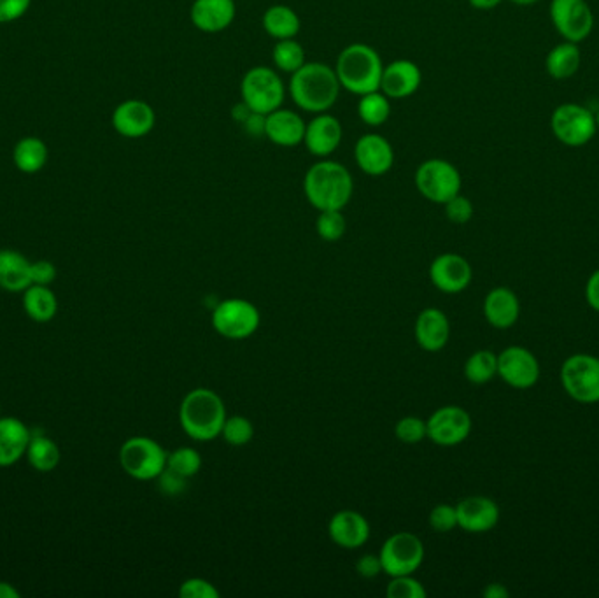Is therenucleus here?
Instances as JSON below:
<instances>
[{"label":"nucleus","instance_id":"1","mask_svg":"<svg viewBox=\"0 0 599 598\" xmlns=\"http://www.w3.org/2000/svg\"><path fill=\"white\" fill-rule=\"evenodd\" d=\"M340 81L330 65L305 62L289 79V95L307 113H328L339 99Z\"/></svg>","mask_w":599,"mask_h":598},{"label":"nucleus","instance_id":"2","mask_svg":"<svg viewBox=\"0 0 599 598\" xmlns=\"http://www.w3.org/2000/svg\"><path fill=\"white\" fill-rule=\"evenodd\" d=\"M304 192L318 211H342L353 199V176L344 165L323 158L305 174Z\"/></svg>","mask_w":599,"mask_h":598},{"label":"nucleus","instance_id":"3","mask_svg":"<svg viewBox=\"0 0 599 598\" xmlns=\"http://www.w3.org/2000/svg\"><path fill=\"white\" fill-rule=\"evenodd\" d=\"M226 416L225 402L209 388L191 390L179 407L181 428L193 441L207 442L219 437Z\"/></svg>","mask_w":599,"mask_h":598},{"label":"nucleus","instance_id":"4","mask_svg":"<svg viewBox=\"0 0 599 598\" xmlns=\"http://www.w3.org/2000/svg\"><path fill=\"white\" fill-rule=\"evenodd\" d=\"M382 71L384 64L379 53L363 43L346 46L335 65L340 86L360 97L381 90Z\"/></svg>","mask_w":599,"mask_h":598},{"label":"nucleus","instance_id":"5","mask_svg":"<svg viewBox=\"0 0 599 598\" xmlns=\"http://www.w3.org/2000/svg\"><path fill=\"white\" fill-rule=\"evenodd\" d=\"M167 456L169 453L160 442L137 435L121 444L120 465L128 476L137 481H156L167 467Z\"/></svg>","mask_w":599,"mask_h":598},{"label":"nucleus","instance_id":"6","mask_svg":"<svg viewBox=\"0 0 599 598\" xmlns=\"http://www.w3.org/2000/svg\"><path fill=\"white\" fill-rule=\"evenodd\" d=\"M240 95H242V102L253 113L267 116L282 106L286 97V86L274 69L260 65L249 69L244 74L240 83Z\"/></svg>","mask_w":599,"mask_h":598},{"label":"nucleus","instance_id":"7","mask_svg":"<svg viewBox=\"0 0 599 598\" xmlns=\"http://www.w3.org/2000/svg\"><path fill=\"white\" fill-rule=\"evenodd\" d=\"M561 383L564 392L578 404H598V356L585 355V353L568 356L561 365Z\"/></svg>","mask_w":599,"mask_h":598},{"label":"nucleus","instance_id":"8","mask_svg":"<svg viewBox=\"0 0 599 598\" xmlns=\"http://www.w3.org/2000/svg\"><path fill=\"white\" fill-rule=\"evenodd\" d=\"M212 328L230 341H242L260 328L261 316L253 302L244 299H226L212 311Z\"/></svg>","mask_w":599,"mask_h":598},{"label":"nucleus","instance_id":"9","mask_svg":"<svg viewBox=\"0 0 599 598\" xmlns=\"http://www.w3.org/2000/svg\"><path fill=\"white\" fill-rule=\"evenodd\" d=\"M461 174L444 158H430L417 167L416 186L424 199L444 206L461 193Z\"/></svg>","mask_w":599,"mask_h":598},{"label":"nucleus","instance_id":"10","mask_svg":"<svg viewBox=\"0 0 599 598\" xmlns=\"http://www.w3.org/2000/svg\"><path fill=\"white\" fill-rule=\"evenodd\" d=\"M382 570L389 577L414 574L424 562V544L412 532H398L382 544Z\"/></svg>","mask_w":599,"mask_h":598},{"label":"nucleus","instance_id":"11","mask_svg":"<svg viewBox=\"0 0 599 598\" xmlns=\"http://www.w3.org/2000/svg\"><path fill=\"white\" fill-rule=\"evenodd\" d=\"M550 127L554 136L571 148H580L589 143L596 130V116L580 104H563L552 113Z\"/></svg>","mask_w":599,"mask_h":598},{"label":"nucleus","instance_id":"12","mask_svg":"<svg viewBox=\"0 0 599 598\" xmlns=\"http://www.w3.org/2000/svg\"><path fill=\"white\" fill-rule=\"evenodd\" d=\"M428 439L437 446L452 448L468 439L472 434L473 421L470 413L459 406H445L437 409L426 420Z\"/></svg>","mask_w":599,"mask_h":598},{"label":"nucleus","instance_id":"13","mask_svg":"<svg viewBox=\"0 0 599 598\" xmlns=\"http://www.w3.org/2000/svg\"><path fill=\"white\" fill-rule=\"evenodd\" d=\"M550 18L557 32L570 43L584 41L594 27V16L585 0H552Z\"/></svg>","mask_w":599,"mask_h":598},{"label":"nucleus","instance_id":"14","mask_svg":"<svg viewBox=\"0 0 599 598\" xmlns=\"http://www.w3.org/2000/svg\"><path fill=\"white\" fill-rule=\"evenodd\" d=\"M498 376L515 390H528L540 379V364L529 349L508 346L498 355Z\"/></svg>","mask_w":599,"mask_h":598},{"label":"nucleus","instance_id":"15","mask_svg":"<svg viewBox=\"0 0 599 598\" xmlns=\"http://www.w3.org/2000/svg\"><path fill=\"white\" fill-rule=\"evenodd\" d=\"M472 278V265L458 253H444L431 262V283L442 293L456 295L465 292Z\"/></svg>","mask_w":599,"mask_h":598},{"label":"nucleus","instance_id":"16","mask_svg":"<svg viewBox=\"0 0 599 598\" xmlns=\"http://www.w3.org/2000/svg\"><path fill=\"white\" fill-rule=\"evenodd\" d=\"M354 160L361 172L372 178H379L391 171L395 164V151L386 137L367 134L354 146Z\"/></svg>","mask_w":599,"mask_h":598},{"label":"nucleus","instance_id":"17","mask_svg":"<svg viewBox=\"0 0 599 598\" xmlns=\"http://www.w3.org/2000/svg\"><path fill=\"white\" fill-rule=\"evenodd\" d=\"M458 527L468 534L491 532L500 521V507L489 497L475 495L466 497L456 504Z\"/></svg>","mask_w":599,"mask_h":598},{"label":"nucleus","instance_id":"18","mask_svg":"<svg viewBox=\"0 0 599 598\" xmlns=\"http://www.w3.org/2000/svg\"><path fill=\"white\" fill-rule=\"evenodd\" d=\"M155 123V111L144 100H125L114 109V130L128 139L148 136L149 132L155 129Z\"/></svg>","mask_w":599,"mask_h":598},{"label":"nucleus","instance_id":"19","mask_svg":"<svg viewBox=\"0 0 599 598\" xmlns=\"http://www.w3.org/2000/svg\"><path fill=\"white\" fill-rule=\"evenodd\" d=\"M342 137V123L332 114L319 113L305 127L304 144L314 157L326 158L339 150Z\"/></svg>","mask_w":599,"mask_h":598},{"label":"nucleus","instance_id":"20","mask_svg":"<svg viewBox=\"0 0 599 598\" xmlns=\"http://www.w3.org/2000/svg\"><path fill=\"white\" fill-rule=\"evenodd\" d=\"M328 534L339 548H363L370 539V523L363 514L353 509H344L332 516L328 523Z\"/></svg>","mask_w":599,"mask_h":598},{"label":"nucleus","instance_id":"21","mask_svg":"<svg viewBox=\"0 0 599 598\" xmlns=\"http://www.w3.org/2000/svg\"><path fill=\"white\" fill-rule=\"evenodd\" d=\"M423 83V72L410 60H395L384 67L381 92L389 99H407L419 90Z\"/></svg>","mask_w":599,"mask_h":598},{"label":"nucleus","instance_id":"22","mask_svg":"<svg viewBox=\"0 0 599 598\" xmlns=\"http://www.w3.org/2000/svg\"><path fill=\"white\" fill-rule=\"evenodd\" d=\"M304 118L289 109H275L265 116V137L270 143L281 148H295L304 143Z\"/></svg>","mask_w":599,"mask_h":598},{"label":"nucleus","instance_id":"23","mask_svg":"<svg viewBox=\"0 0 599 598\" xmlns=\"http://www.w3.org/2000/svg\"><path fill=\"white\" fill-rule=\"evenodd\" d=\"M414 335L419 348L428 353H438L451 339V321L444 311L437 307H428L417 316Z\"/></svg>","mask_w":599,"mask_h":598},{"label":"nucleus","instance_id":"24","mask_svg":"<svg viewBox=\"0 0 599 598\" xmlns=\"http://www.w3.org/2000/svg\"><path fill=\"white\" fill-rule=\"evenodd\" d=\"M233 0H195L191 6V23L205 34H218L228 29L235 20Z\"/></svg>","mask_w":599,"mask_h":598},{"label":"nucleus","instance_id":"25","mask_svg":"<svg viewBox=\"0 0 599 598\" xmlns=\"http://www.w3.org/2000/svg\"><path fill=\"white\" fill-rule=\"evenodd\" d=\"M484 316L491 327L500 330L514 327L521 316L519 297L507 286L493 288L484 299Z\"/></svg>","mask_w":599,"mask_h":598},{"label":"nucleus","instance_id":"26","mask_svg":"<svg viewBox=\"0 0 599 598\" xmlns=\"http://www.w3.org/2000/svg\"><path fill=\"white\" fill-rule=\"evenodd\" d=\"M29 427L18 418H0V467H11L27 455L29 449Z\"/></svg>","mask_w":599,"mask_h":598},{"label":"nucleus","instance_id":"27","mask_svg":"<svg viewBox=\"0 0 599 598\" xmlns=\"http://www.w3.org/2000/svg\"><path fill=\"white\" fill-rule=\"evenodd\" d=\"M29 258L20 251L0 250V288L9 293H23L30 285Z\"/></svg>","mask_w":599,"mask_h":598},{"label":"nucleus","instance_id":"28","mask_svg":"<svg viewBox=\"0 0 599 598\" xmlns=\"http://www.w3.org/2000/svg\"><path fill=\"white\" fill-rule=\"evenodd\" d=\"M23 309L36 323H48L58 313V299L50 286L30 285L23 292Z\"/></svg>","mask_w":599,"mask_h":598},{"label":"nucleus","instance_id":"29","mask_svg":"<svg viewBox=\"0 0 599 598\" xmlns=\"http://www.w3.org/2000/svg\"><path fill=\"white\" fill-rule=\"evenodd\" d=\"M300 27L302 23L295 11L282 4L268 8L263 15V29L268 36L274 37L277 41L295 39L300 32Z\"/></svg>","mask_w":599,"mask_h":598},{"label":"nucleus","instance_id":"30","mask_svg":"<svg viewBox=\"0 0 599 598\" xmlns=\"http://www.w3.org/2000/svg\"><path fill=\"white\" fill-rule=\"evenodd\" d=\"M545 67L554 79H568L575 76V72L580 67V50L577 43L564 41L557 44L545 58Z\"/></svg>","mask_w":599,"mask_h":598},{"label":"nucleus","instance_id":"31","mask_svg":"<svg viewBox=\"0 0 599 598\" xmlns=\"http://www.w3.org/2000/svg\"><path fill=\"white\" fill-rule=\"evenodd\" d=\"M16 167L25 174H36L48 162V148L37 137H25L13 151Z\"/></svg>","mask_w":599,"mask_h":598},{"label":"nucleus","instance_id":"32","mask_svg":"<svg viewBox=\"0 0 599 598\" xmlns=\"http://www.w3.org/2000/svg\"><path fill=\"white\" fill-rule=\"evenodd\" d=\"M25 456L37 472H51L57 469L62 458L57 442L50 439L48 435H32Z\"/></svg>","mask_w":599,"mask_h":598},{"label":"nucleus","instance_id":"33","mask_svg":"<svg viewBox=\"0 0 599 598\" xmlns=\"http://www.w3.org/2000/svg\"><path fill=\"white\" fill-rule=\"evenodd\" d=\"M498 376V355L489 349H479L465 362V378L473 385H486Z\"/></svg>","mask_w":599,"mask_h":598},{"label":"nucleus","instance_id":"34","mask_svg":"<svg viewBox=\"0 0 599 598\" xmlns=\"http://www.w3.org/2000/svg\"><path fill=\"white\" fill-rule=\"evenodd\" d=\"M358 114H360L361 122L368 127H381L388 122L389 116H391L389 97H386L381 90L361 95L360 102H358Z\"/></svg>","mask_w":599,"mask_h":598},{"label":"nucleus","instance_id":"35","mask_svg":"<svg viewBox=\"0 0 599 598\" xmlns=\"http://www.w3.org/2000/svg\"><path fill=\"white\" fill-rule=\"evenodd\" d=\"M275 67L286 74H293L305 64V50L295 39L277 41L272 50Z\"/></svg>","mask_w":599,"mask_h":598},{"label":"nucleus","instance_id":"36","mask_svg":"<svg viewBox=\"0 0 599 598\" xmlns=\"http://www.w3.org/2000/svg\"><path fill=\"white\" fill-rule=\"evenodd\" d=\"M221 437H223L230 446H233V448L246 446V444L253 441V423H251L249 418L240 416V414L226 416L225 425H223V430H221Z\"/></svg>","mask_w":599,"mask_h":598},{"label":"nucleus","instance_id":"37","mask_svg":"<svg viewBox=\"0 0 599 598\" xmlns=\"http://www.w3.org/2000/svg\"><path fill=\"white\" fill-rule=\"evenodd\" d=\"M167 467L176 470L177 474L191 479L202 469V455L195 448H177L167 456Z\"/></svg>","mask_w":599,"mask_h":598},{"label":"nucleus","instance_id":"38","mask_svg":"<svg viewBox=\"0 0 599 598\" xmlns=\"http://www.w3.org/2000/svg\"><path fill=\"white\" fill-rule=\"evenodd\" d=\"M346 218L342 211H319L316 220L318 235L326 243H337L346 234Z\"/></svg>","mask_w":599,"mask_h":598},{"label":"nucleus","instance_id":"39","mask_svg":"<svg viewBox=\"0 0 599 598\" xmlns=\"http://www.w3.org/2000/svg\"><path fill=\"white\" fill-rule=\"evenodd\" d=\"M386 595L389 598H424L428 595V591L423 583L414 577V574H407V576L391 577Z\"/></svg>","mask_w":599,"mask_h":598},{"label":"nucleus","instance_id":"40","mask_svg":"<svg viewBox=\"0 0 599 598\" xmlns=\"http://www.w3.org/2000/svg\"><path fill=\"white\" fill-rule=\"evenodd\" d=\"M395 435L403 444H419L428 437V425L419 416H405L396 423Z\"/></svg>","mask_w":599,"mask_h":598},{"label":"nucleus","instance_id":"41","mask_svg":"<svg viewBox=\"0 0 599 598\" xmlns=\"http://www.w3.org/2000/svg\"><path fill=\"white\" fill-rule=\"evenodd\" d=\"M428 521H430V527L437 534H449L454 528H458V511H456V506L438 504V506L431 509Z\"/></svg>","mask_w":599,"mask_h":598},{"label":"nucleus","instance_id":"42","mask_svg":"<svg viewBox=\"0 0 599 598\" xmlns=\"http://www.w3.org/2000/svg\"><path fill=\"white\" fill-rule=\"evenodd\" d=\"M445 216L451 223L456 225H465L468 221L473 218V204L472 200L466 199L461 193H458L456 197H452L451 200H447L444 204Z\"/></svg>","mask_w":599,"mask_h":598},{"label":"nucleus","instance_id":"43","mask_svg":"<svg viewBox=\"0 0 599 598\" xmlns=\"http://www.w3.org/2000/svg\"><path fill=\"white\" fill-rule=\"evenodd\" d=\"M181 598H219V590L207 579L190 577L179 588Z\"/></svg>","mask_w":599,"mask_h":598},{"label":"nucleus","instance_id":"44","mask_svg":"<svg viewBox=\"0 0 599 598\" xmlns=\"http://www.w3.org/2000/svg\"><path fill=\"white\" fill-rule=\"evenodd\" d=\"M156 481H158V490L169 497H177L188 488V477L177 474L176 470L169 467H165L162 474L156 477Z\"/></svg>","mask_w":599,"mask_h":598},{"label":"nucleus","instance_id":"45","mask_svg":"<svg viewBox=\"0 0 599 598\" xmlns=\"http://www.w3.org/2000/svg\"><path fill=\"white\" fill-rule=\"evenodd\" d=\"M32 285L50 286L57 279V267L48 260H39L30 265Z\"/></svg>","mask_w":599,"mask_h":598},{"label":"nucleus","instance_id":"46","mask_svg":"<svg viewBox=\"0 0 599 598\" xmlns=\"http://www.w3.org/2000/svg\"><path fill=\"white\" fill-rule=\"evenodd\" d=\"M32 0H0V23L20 20L30 8Z\"/></svg>","mask_w":599,"mask_h":598},{"label":"nucleus","instance_id":"47","mask_svg":"<svg viewBox=\"0 0 599 598\" xmlns=\"http://www.w3.org/2000/svg\"><path fill=\"white\" fill-rule=\"evenodd\" d=\"M356 572L360 574L361 577H365V579H374V577L379 576L382 570V562L381 556L379 555H363L361 558H358V562H356Z\"/></svg>","mask_w":599,"mask_h":598},{"label":"nucleus","instance_id":"48","mask_svg":"<svg viewBox=\"0 0 599 598\" xmlns=\"http://www.w3.org/2000/svg\"><path fill=\"white\" fill-rule=\"evenodd\" d=\"M585 299L587 304L598 311L599 313V269L598 271L592 272L589 279H587V285H585Z\"/></svg>","mask_w":599,"mask_h":598},{"label":"nucleus","instance_id":"49","mask_svg":"<svg viewBox=\"0 0 599 598\" xmlns=\"http://www.w3.org/2000/svg\"><path fill=\"white\" fill-rule=\"evenodd\" d=\"M482 595L486 598H508L510 597V591L500 583H491L487 584L484 591H482Z\"/></svg>","mask_w":599,"mask_h":598},{"label":"nucleus","instance_id":"50","mask_svg":"<svg viewBox=\"0 0 599 598\" xmlns=\"http://www.w3.org/2000/svg\"><path fill=\"white\" fill-rule=\"evenodd\" d=\"M472 4V8L480 9V11H489L496 6H500L501 0H468Z\"/></svg>","mask_w":599,"mask_h":598},{"label":"nucleus","instance_id":"51","mask_svg":"<svg viewBox=\"0 0 599 598\" xmlns=\"http://www.w3.org/2000/svg\"><path fill=\"white\" fill-rule=\"evenodd\" d=\"M0 598H20V591L13 584L0 581Z\"/></svg>","mask_w":599,"mask_h":598},{"label":"nucleus","instance_id":"52","mask_svg":"<svg viewBox=\"0 0 599 598\" xmlns=\"http://www.w3.org/2000/svg\"><path fill=\"white\" fill-rule=\"evenodd\" d=\"M510 2H514L517 6H531V4H535L538 0H510Z\"/></svg>","mask_w":599,"mask_h":598},{"label":"nucleus","instance_id":"53","mask_svg":"<svg viewBox=\"0 0 599 598\" xmlns=\"http://www.w3.org/2000/svg\"><path fill=\"white\" fill-rule=\"evenodd\" d=\"M594 116H596V123H598V129H599V109H598V113L594 114Z\"/></svg>","mask_w":599,"mask_h":598},{"label":"nucleus","instance_id":"54","mask_svg":"<svg viewBox=\"0 0 599 598\" xmlns=\"http://www.w3.org/2000/svg\"><path fill=\"white\" fill-rule=\"evenodd\" d=\"M0 418H2V407H0Z\"/></svg>","mask_w":599,"mask_h":598}]
</instances>
